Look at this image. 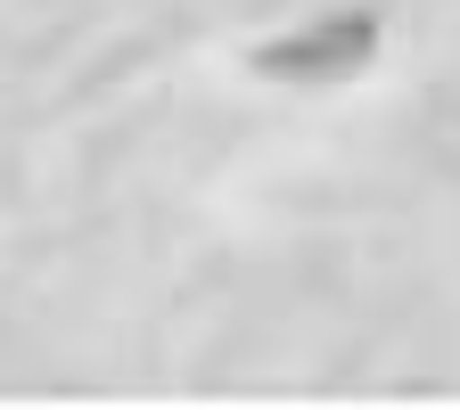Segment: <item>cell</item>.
<instances>
[{"label":"cell","instance_id":"cell-1","mask_svg":"<svg viewBox=\"0 0 460 410\" xmlns=\"http://www.w3.org/2000/svg\"><path fill=\"white\" fill-rule=\"evenodd\" d=\"M370 49H378V17L370 9H329L313 25H296V33L263 41L255 74H271V83H337V74L370 66Z\"/></svg>","mask_w":460,"mask_h":410}]
</instances>
